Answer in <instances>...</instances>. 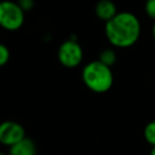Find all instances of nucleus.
I'll return each instance as SVG.
<instances>
[{"label": "nucleus", "instance_id": "f257e3e1", "mask_svg": "<svg viewBox=\"0 0 155 155\" xmlns=\"http://www.w3.org/2000/svg\"><path fill=\"white\" fill-rule=\"evenodd\" d=\"M105 36L115 47H130L140 36V22L131 12H119L105 23Z\"/></svg>", "mask_w": 155, "mask_h": 155}, {"label": "nucleus", "instance_id": "f03ea898", "mask_svg": "<svg viewBox=\"0 0 155 155\" xmlns=\"http://www.w3.org/2000/svg\"><path fill=\"white\" fill-rule=\"evenodd\" d=\"M81 78L85 86L96 93H104L109 91L114 82L111 69L98 59L92 61L84 67Z\"/></svg>", "mask_w": 155, "mask_h": 155}, {"label": "nucleus", "instance_id": "7ed1b4c3", "mask_svg": "<svg viewBox=\"0 0 155 155\" xmlns=\"http://www.w3.org/2000/svg\"><path fill=\"white\" fill-rule=\"evenodd\" d=\"M24 22V11L18 2L0 1V27L15 31L18 30Z\"/></svg>", "mask_w": 155, "mask_h": 155}, {"label": "nucleus", "instance_id": "20e7f679", "mask_svg": "<svg viewBox=\"0 0 155 155\" xmlns=\"http://www.w3.org/2000/svg\"><path fill=\"white\" fill-rule=\"evenodd\" d=\"M57 56L62 65L65 68H75L81 63L84 51L75 39H68L61 44Z\"/></svg>", "mask_w": 155, "mask_h": 155}, {"label": "nucleus", "instance_id": "39448f33", "mask_svg": "<svg viewBox=\"0 0 155 155\" xmlns=\"http://www.w3.org/2000/svg\"><path fill=\"white\" fill-rule=\"evenodd\" d=\"M25 138L24 127L16 121H2L0 124V143L12 147Z\"/></svg>", "mask_w": 155, "mask_h": 155}, {"label": "nucleus", "instance_id": "423d86ee", "mask_svg": "<svg viewBox=\"0 0 155 155\" xmlns=\"http://www.w3.org/2000/svg\"><path fill=\"white\" fill-rule=\"evenodd\" d=\"M94 12L97 15V17L101 21H104L105 23L109 22L110 19H113L119 12L116 10V6L113 1L110 0H101L97 2L96 7H94Z\"/></svg>", "mask_w": 155, "mask_h": 155}, {"label": "nucleus", "instance_id": "0eeeda50", "mask_svg": "<svg viewBox=\"0 0 155 155\" xmlns=\"http://www.w3.org/2000/svg\"><path fill=\"white\" fill-rule=\"evenodd\" d=\"M36 154V147L33 139L24 138L17 144L10 147L8 155H35Z\"/></svg>", "mask_w": 155, "mask_h": 155}, {"label": "nucleus", "instance_id": "6e6552de", "mask_svg": "<svg viewBox=\"0 0 155 155\" xmlns=\"http://www.w3.org/2000/svg\"><path fill=\"white\" fill-rule=\"evenodd\" d=\"M98 61H99L101 63H103L104 65H107V67L110 68V67L114 65L115 62H116V53H115V51L111 50V48H105V50H103V51L99 53Z\"/></svg>", "mask_w": 155, "mask_h": 155}, {"label": "nucleus", "instance_id": "1a4fd4ad", "mask_svg": "<svg viewBox=\"0 0 155 155\" xmlns=\"http://www.w3.org/2000/svg\"><path fill=\"white\" fill-rule=\"evenodd\" d=\"M144 138L147 143H149L151 147H155V121H150L144 127Z\"/></svg>", "mask_w": 155, "mask_h": 155}, {"label": "nucleus", "instance_id": "9d476101", "mask_svg": "<svg viewBox=\"0 0 155 155\" xmlns=\"http://www.w3.org/2000/svg\"><path fill=\"white\" fill-rule=\"evenodd\" d=\"M10 59V51L8 48L4 45V44H0V67L5 65Z\"/></svg>", "mask_w": 155, "mask_h": 155}, {"label": "nucleus", "instance_id": "9b49d317", "mask_svg": "<svg viewBox=\"0 0 155 155\" xmlns=\"http://www.w3.org/2000/svg\"><path fill=\"white\" fill-rule=\"evenodd\" d=\"M145 13L148 17L155 21V0H149L145 4Z\"/></svg>", "mask_w": 155, "mask_h": 155}, {"label": "nucleus", "instance_id": "f8f14e48", "mask_svg": "<svg viewBox=\"0 0 155 155\" xmlns=\"http://www.w3.org/2000/svg\"><path fill=\"white\" fill-rule=\"evenodd\" d=\"M18 5L21 6V8L25 12V11H30L34 7V1L33 0H21L18 2Z\"/></svg>", "mask_w": 155, "mask_h": 155}, {"label": "nucleus", "instance_id": "ddd939ff", "mask_svg": "<svg viewBox=\"0 0 155 155\" xmlns=\"http://www.w3.org/2000/svg\"><path fill=\"white\" fill-rule=\"evenodd\" d=\"M153 38L155 40V22H154V25H153Z\"/></svg>", "mask_w": 155, "mask_h": 155}, {"label": "nucleus", "instance_id": "4468645a", "mask_svg": "<svg viewBox=\"0 0 155 155\" xmlns=\"http://www.w3.org/2000/svg\"><path fill=\"white\" fill-rule=\"evenodd\" d=\"M150 155H155V147L151 148V150H150Z\"/></svg>", "mask_w": 155, "mask_h": 155}, {"label": "nucleus", "instance_id": "2eb2a0df", "mask_svg": "<svg viewBox=\"0 0 155 155\" xmlns=\"http://www.w3.org/2000/svg\"><path fill=\"white\" fill-rule=\"evenodd\" d=\"M0 155H8V154H4V153H0Z\"/></svg>", "mask_w": 155, "mask_h": 155}]
</instances>
